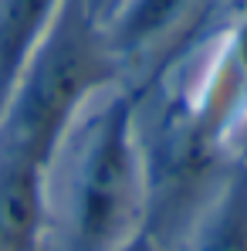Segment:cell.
Here are the masks:
<instances>
[{"label": "cell", "mask_w": 247, "mask_h": 251, "mask_svg": "<svg viewBox=\"0 0 247 251\" xmlns=\"http://www.w3.org/2000/svg\"><path fill=\"white\" fill-rule=\"evenodd\" d=\"M122 58L91 0H61L0 116V150L51 167L88 99L119 78Z\"/></svg>", "instance_id": "obj_1"}, {"label": "cell", "mask_w": 247, "mask_h": 251, "mask_svg": "<svg viewBox=\"0 0 247 251\" xmlns=\"http://www.w3.org/2000/svg\"><path fill=\"white\" fill-rule=\"evenodd\" d=\"M139 102L142 92H119L98 112L71 176L61 251H119L146 224Z\"/></svg>", "instance_id": "obj_2"}, {"label": "cell", "mask_w": 247, "mask_h": 251, "mask_svg": "<svg viewBox=\"0 0 247 251\" xmlns=\"http://www.w3.org/2000/svg\"><path fill=\"white\" fill-rule=\"evenodd\" d=\"M139 119L146 167V227L180 248L193 217L217 190L224 160V112L210 99H166Z\"/></svg>", "instance_id": "obj_3"}, {"label": "cell", "mask_w": 247, "mask_h": 251, "mask_svg": "<svg viewBox=\"0 0 247 251\" xmlns=\"http://www.w3.org/2000/svg\"><path fill=\"white\" fill-rule=\"evenodd\" d=\"M47 170L0 150V251L47 248Z\"/></svg>", "instance_id": "obj_4"}, {"label": "cell", "mask_w": 247, "mask_h": 251, "mask_svg": "<svg viewBox=\"0 0 247 251\" xmlns=\"http://www.w3.org/2000/svg\"><path fill=\"white\" fill-rule=\"evenodd\" d=\"M183 251H247V163H227L217 190L193 217Z\"/></svg>", "instance_id": "obj_5"}, {"label": "cell", "mask_w": 247, "mask_h": 251, "mask_svg": "<svg viewBox=\"0 0 247 251\" xmlns=\"http://www.w3.org/2000/svg\"><path fill=\"white\" fill-rule=\"evenodd\" d=\"M206 0H119L105 21L109 41L119 58H132L146 48H159L169 38H183L193 10H203Z\"/></svg>", "instance_id": "obj_6"}, {"label": "cell", "mask_w": 247, "mask_h": 251, "mask_svg": "<svg viewBox=\"0 0 247 251\" xmlns=\"http://www.w3.org/2000/svg\"><path fill=\"white\" fill-rule=\"evenodd\" d=\"M61 0H0V116Z\"/></svg>", "instance_id": "obj_7"}, {"label": "cell", "mask_w": 247, "mask_h": 251, "mask_svg": "<svg viewBox=\"0 0 247 251\" xmlns=\"http://www.w3.org/2000/svg\"><path fill=\"white\" fill-rule=\"evenodd\" d=\"M119 251H176V248H173V245H166L163 238H156V234L142 224V227H139V231H135V234H132Z\"/></svg>", "instance_id": "obj_8"}, {"label": "cell", "mask_w": 247, "mask_h": 251, "mask_svg": "<svg viewBox=\"0 0 247 251\" xmlns=\"http://www.w3.org/2000/svg\"><path fill=\"white\" fill-rule=\"evenodd\" d=\"M91 7H95V14H98V17H102V24H105V21L112 17V10L119 7V0H91Z\"/></svg>", "instance_id": "obj_9"}, {"label": "cell", "mask_w": 247, "mask_h": 251, "mask_svg": "<svg viewBox=\"0 0 247 251\" xmlns=\"http://www.w3.org/2000/svg\"><path fill=\"white\" fill-rule=\"evenodd\" d=\"M41 251H47V248H41Z\"/></svg>", "instance_id": "obj_10"}]
</instances>
